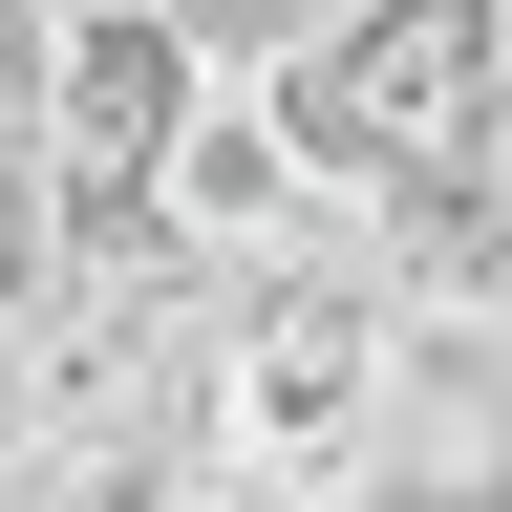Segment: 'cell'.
Wrapping results in <instances>:
<instances>
[{"instance_id":"3957f363","label":"cell","mask_w":512,"mask_h":512,"mask_svg":"<svg viewBox=\"0 0 512 512\" xmlns=\"http://www.w3.org/2000/svg\"><path fill=\"white\" fill-rule=\"evenodd\" d=\"M128 235L171 256V278H278V256H342V171L299 150V107L278 86H192L171 107V150H150V192H128Z\"/></svg>"},{"instance_id":"6da1fadb","label":"cell","mask_w":512,"mask_h":512,"mask_svg":"<svg viewBox=\"0 0 512 512\" xmlns=\"http://www.w3.org/2000/svg\"><path fill=\"white\" fill-rule=\"evenodd\" d=\"M384 363H406V299L363 278V256H278V278L214 299V342H192V448L299 512H342L363 427H384Z\"/></svg>"},{"instance_id":"7a4b0ae2","label":"cell","mask_w":512,"mask_h":512,"mask_svg":"<svg viewBox=\"0 0 512 512\" xmlns=\"http://www.w3.org/2000/svg\"><path fill=\"white\" fill-rule=\"evenodd\" d=\"M256 86L299 107V150L384 192V171H470L491 150V0H342L299 64H256Z\"/></svg>"},{"instance_id":"5b68a950","label":"cell","mask_w":512,"mask_h":512,"mask_svg":"<svg viewBox=\"0 0 512 512\" xmlns=\"http://www.w3.org/2000/svg\"><path fill=\"white\" fill-rule=\"evenodd\" d=\"M470 512H512V470H491V491H470Z\"/></svg>"},{"instance_id":"277c9868","label":"cell","mask_w":512,"mask_h":512,"mask_svg":"<svg viewBox=\"0 0 512 512\" xmlns=\"http://www.w3.org/2000/svg\"><path fill=\"white\" fill-rule=\"evenodd\" d=\"M107 512H299V491H256V470H214V448H171V470H128Z\"/></svg>"}]
</instances>
